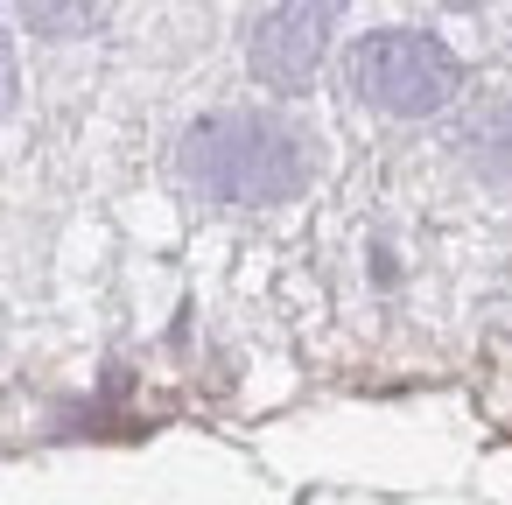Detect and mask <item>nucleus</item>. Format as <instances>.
Instances as JSON below:
<instances>
[{"label": "nucleus", "mask_w": 512, "mask_h": 505, "mask_svg": "<svg viewBox=\"0 0 512 505\" xmlns=\"http://www.w3.org/2000/svg\"><path fill=\"white\" fill-rule=\"evenodd\" d=\"M183 169L204 197L239 204V211H267V204H288L309 183V148L274 113H218V120L190 127Z\"/></svg>", "instance_id": "obj_1"}, {"label": "nucleus", "mask_w": 512, "mask_h": 505, "mask_svg": "<svg viewBox=\"0 0 512 505\" xmlns=\"http://www.w3.org/2000/svg\"><path fill=\"white\" fill-rule=\"evenodd\" d=\"M456 85H463L456 57L421 29H379L351 50V92L372 99L379 113H407V120L442 113L456 99Z\"/></svg>", "instance_id": "obj_2"}, {"label": "nucleus", "mask_w": 512, "mask_h": 505, "mask_svg": "<svg viewBox=\"0 0 512 505\" xmlns=\"http://www.w3.org/2000/svg\"><path fill=\"white\" fill-rule=\"evenodd\" d=\"M330 8H267L253 22V71L274 85V92H302L323 64V43H330Z\"/></svg>", "instance_id": "obj_3"}, {"label": "nucleus", "mask_w": 512, "mask_h": 505, "mask_svg": "<svg viewBox=\"0 0 512 505\" xmlns=\"http://www.w3.org/2000/svg\"><path fill=\"white\" fill-rule=\"evenodd\" d=\"M8 92H15V50H8V36H0V106H8Z\"/></svg>", "instance_id": "obj_4"}]
</instances>
